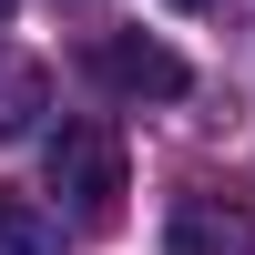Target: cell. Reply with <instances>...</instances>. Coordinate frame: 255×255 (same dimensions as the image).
<instances>
[{"label": "cell", "mask_w": 255, "mask_h": 255, "mask_svg": "<svg viewBox=\"0 0 255 255\" xmlns=\"http://www.w3.org/2000/svg\"><path fill=\"white\" fill-rule=\"evenodd\" d=\"M41 163H51V194H72L82 225H113L123 184H133V163H123V133H113V123H61Z\"/></svg>", "instance_id": "6da1fadb"}, {"label": "cell", "mask_w": 255, "mask_h": 255, "mask_svg": "<svg viewBox=\"0 0 255 255\" xmlns=\"http://www.w3.org/2000/svg\"><path fill=\"white\" fill-rule=\"evenodd\" d=\"M82 61H92V72L113 82L123 102H184V92H194L184 51H163V41H143V31H102V41H92Z\"/></svg>", "instance_id": "7a4b0ae2"}, {"label": "cell", "mask_w": 255, "mask_h": 255, "mask_svg": "<svg viewBox=\"0 0 255 255\" xmlns=\"http://www.w3.org/2000/svg\"><path fill=\"white\" fill-rule=\"evenodd\" d=\"M163 255H255V215H235L225 194H174Z\"/></svg>", "instance_id": "3957f363"}, {"label": "cell", "mask_w": 255, "mask_h": 255, "mask_svg": "<svg viewBox=\"0 0 255 255\" xmlns=\"http://www.w3.org/2000/svg\"><path fill=\"white\" fill-rule=\"evenodd\" d=\"M0 255H51V215L10 184H0Z\"/></svg>", "instance_id": "277c9868"}, {"label": "cell", "mask_w": 255, "mask_h": 255, "mask_svg": "<svg viewBox=\"0 0 255 255\" xmlns=\"http://www.w3.org/2000/svg\"><path fill=\"white\" fill-rule=\"evenodd\" d=\"M174 10H215V0H174Z\"/></svg>", "instance_id": "5b68a950"}, {"label": "cell", "mask_w": 255, "mask_h": 255, "mask_svg": "<svg viewBox=\"0 0 255 255\" xmlns=\"http://www.w3.org/2000/svg\"><path fill=\"white\" fill-rule=\"evenodd\" d=\"M0 20H10V0H0Z\"/></svg>", "instance_id": "8992f818"}]
</instances>
